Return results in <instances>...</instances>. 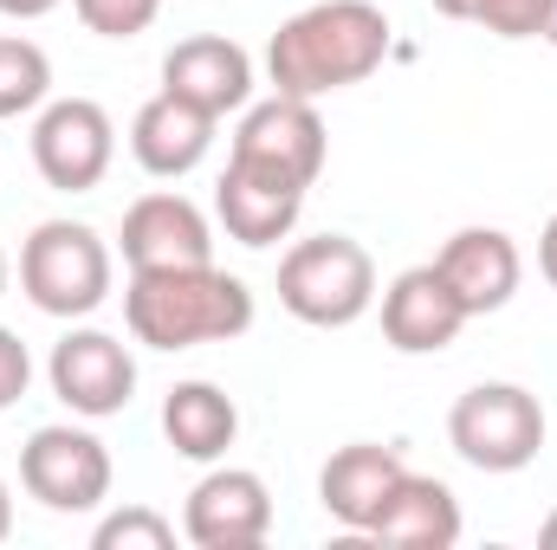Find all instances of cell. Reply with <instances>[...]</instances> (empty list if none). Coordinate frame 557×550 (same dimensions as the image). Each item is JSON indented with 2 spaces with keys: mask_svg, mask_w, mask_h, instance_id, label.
<instances>
[{
  "mask_svg": "<svg viewBox=\"0 0 557 550\" xmlns=\"http://www.w3.org/2000/svg\"><path fill=\"white\" fill-rule=\"evenodd\" d=\"M278 304H285L298 324L344 330V324H357V317L376 304V260H370L350 234L298 240V247L278 260Z\"/></svg>",
  "mask_w": 557,
  "mask_h": 550,
  "instance_id": "3957f363",
  "label": "cell"
},
{
  "mask_svg": "<svg viewBox=\"0 0 557 550\" xmlns=\"http://www.w3.org/2000/svg\"><path fill=\"white\" fill-rule=\"evenodd\" d=\"M26 383H33V357H26V343L0 324V409H13V402L26 396Z\"/></svg>",
  "mask_w": 557,
  "mask_h": 550,
  "instance_id": "cb8c5ba5",
  "label": "cell"
},
{
  "mask_svg": "<svg viewBox=\"0 0 557 550\" xmlns=\"http://www.w3.org/2000/svg\"><path fill=\"white\" fill-rule=\"evenodd\" d=\"M545 39L557 46V0H552V13H545Z\"/></svg>",
  "mask_w": 557,
  "mask_h": 550,
  "instance_id": "f546056e",
  "label": "cell"
},
{
  "mask_svg": "<svg viewBox=\"0 0 557 550\" xmlns=\"http://www.w3.org/2000/svg\"><path fill=\"white\" fill-rule=\"evenodd\" d=\"M78 7V20L98 33V39H137L156 26V13H162V0H72Z\"/></svg>",
  "mask_w": 557,
  "mask_h": 550,
  "instance_id": "7402d4cb",
  "label": "cell"
},
{
  "mask_svg": "<svg viewBox=\"0 0 557 550\" xmlns=\"http://www.w3.org/2000/svg\"><path fill=\"white\" fill-rule=\"evenodd\" d=\"M545 13L552 0H473V26L499 39H545Z\"/></svg>",
  "mask_w": 557,
  "mask_h": 550,
  "instance_id": "603a6c76",
  "label": "cell"
},
{
  "mask_svg": "<svg viewBox=\"0 0 557 550\" xmlns=\"http://www.w3.org/2000/svg\"><path fill=\"white\" fill-rule=\"evenodd\" d=\"M162 434H169V447L182 453V460H221L227 447H234V434H240V409H234V396L227 389H214V383H175L169 396H162Z\"/></svg>",
  "mask_w": 557,
  "mask_h": 550,
  "instance_id": "d6986e66",
  "label": "cell"
},
{
  "mask_svg": "<svg viewBox=\"0 0 557 550\" xmlns=\"http://www.w3.org/2000/svg\"><path fill=\"white\" fill-rule=\"evenodd\" d=\"M46 98H52V59H46L33 39L7 33V39H0V117H26V111H39Z\"/></svg>",
  "mask_w": 557,
  "mask_h": 550,
  "instance_id": "ffe728a7",
  "label": "cell"
},
{
  "mask_svg": "<svg viewBox=\"0 0 557 550\" xmlns=\"http://www.w3.org/2000/svg\"><path fill=\"white\" fill-rule=\"evenodd\" d=\"M182 532H188V545H201V550L267 545V532H273V492H267V479L247 473V466H214V473L188 492Z\"/></svg>",
  "mask_w": 557,
  "mask_h": 550,
  "instance_id": "30bf717a",
  "label": "cell"
},
{
  "mask_svg": "<svg viewBox=\"0 0 557 550\" xmlns=\"http://www.w3.org/2000/svg\"><path fill=\"white\" fill-rule=\"evenodd\" d=\"M131 337L149 350H195V343H234L253 330V291L247 278L221 273L214 260L201 266H149L131 273L124 291Z\"/></svg>",
  "mask_w": 557,
  "mask_h": 550,
  "instance_id": "7a4b0ae2",
  "label": "cell"
},
{
  "mask_svg": "<svg viewBox=\"0 0 557 550\" xmlns=\"http://www.w3.org/2000/svg\"><path fill=\"white\" fill-rule=\"evenodd\" d=\"M20 291L46 317H91L111 298V247L85 221H39L20 247Z\"/></svg>",
  "mask_w": 557,
  "mask_h": 550,
  "instance_id": "277c9868",
  "label": "cell"
},
{
  "mask_svg": "<svg viewBox=\"0 0 557 550\" xmlns=\"http://www.w3.org/2000/svg\"><path fill=\"white\" fill-rule=\"evenodd\" d=\"M434 13H447V20H473V0H434Z\"/></svg>",
  "mask_w": 557,
  "mask_h": 550,
  "instance_id": "4316f807",
  "label": "cell"
},
{
  "mask_svg": "<svg viewBox=\"0 0 557 550\" xmlns=\"http://www.w3.org/2000/svg\"><path fill=\"white\" fill-rule=\"evenodd\" d=\"M539 545H545V550H557V512L545 518V532H539Z\"/></svg>",
  "mask_w": 557,
  "mask_h": 550,
  "instance_id": "f1b7e54d",
  "label": "cell"
},
{
  "mask_svg": "<svg viewBox=\"0 0 557 550\" xmlns=\"http://www.w3.org/2000/svg\"><path fill=\"white\" fill-rule=\"evenodd\" d=\"M20 486L65 518L98 512L111 499V453L85 427H33V440L20 447Z\"/></svg>",
  "mask_w": 557,
  "mask_h": 550,
  "instance_id": "52a82bcc",
  "label": "cell"
},
{
  "mask_svg": "<svg viewBox=\"0 0 557 550\" xmlns=\"http://www.w3.org/2000/svg\"><path fill=\"white\" fill-rule=\"evenodd\" d=\"M447 440L473 473H519L545 447V409L519 383H480L447 414Z\"/></svg>",
  "mask_w": 557,
  "mask_h": 550,
  "instance_id": "5b68a950",
  "label": "cell"
},
{
  "mask_svg": "<svg viewBox=\"0 0 557 550\" xmlns=\"http://www.w3.org/2000/svg\"><path fill=\"white\" fill-rule=\"evenodd\" d=\"M234 155L253 162V168H273L285 182L311 188L318 168H324V117L311 98H285L273 91L267 104H247L240 130H234Z\"/></svg>",
  "mask_w": 557,
  "mask_h": 550,
  "instance_id": "9c48e42d",
  "label": "cell"
},
{
  "mask_svg": "<svg viewBox=\"0 0 557 550\" xmlns=\"http://www.w3.org/2000/svg\"><path fill=\"white\" fill-rule=\"evenodd\" d=\"M460 330H467V304L454 298V285L441 278L434 260L389 278V291H383V337H389V350L441 357Z\"/></svg>",
  "mask_w": 557,
  "mask_h": 550,
  "instance_id": "8fae6325",
  "label": "cell"
},
{
  "mask_svg": "<svg viewBox=\"0 0 557 550\" xmlns=\"http://www.w3.org/2000/svg\"><path fill=\"white\" fill-rule=\"evenodd\" d=\"M7 532H13V499H7V479H0V545H7Z\"/></svg>",
  "mask_w": 557,
  "mask_h": 550,
  "instance_id": "83f0119b",
  "label": "cell"
},
{
  "mask_svg": "<svg viewBox=\"0 0 557 550\" xmlns=\"http://www.w3.org/2000/svg\"><path fill=\"white\" fill-rule=\"evenodd\" d=\"M98 550H169L175 545V525L149 505H124V512H104L98 532H91Z\"/></svg>",
  "mask_w": 557,
  "mask_h": 550,
  "instance_id": "44dd1931",
  "label": "cell"
},
{
  "mask_svg": "<svg viewBox=\"0 0 557 550\" xmlns=\"http://www.w3.org/2000/svg\"><path fill=\"white\" fill-rule=\"evenodd\" d=\"M214 124H221V117H208V111H195V104L156 91L137 111V124H131V155H137L156 182H175V175H188V168L208 162Z\"/></svg>",
  "mask_w": 557,
  "mask_h": 550,
  "instance_id": "e0dca14e",
  "label": "cell"
},
{
  "mask_svg": "<svg viewBox=\"0 0 557 550\" xmlns=\"http://www.w3.org/2000/svg\"><path fill=\"white\" fill-rule=\"evenodd\" d=\"M214 214H221V227H227L240 247H273V240H285V234L298 227L305 188L285 182V175H273V168H253V162L227 155V175H221V188H214Z\"/></svg>",
  "mask_w": 557,
  "mask_h": 550,
  "instance_id": "5bb4252c",
  "label": "cell"
},
{
  "mask_svg": "<svg viewBox=\"0 0 557 550\" xmlns=\"http://www.w3.org/2000/svg\"><path fill=\"white\" fill-rule=\"evenodd\" d=\"M539 266H545V278L557 285V214L545 221V234H539Z\"/></svg>",
  "mask_w": 557,
  "mask_h": 550,
  "instance_id": "d4e9b609",
  "label": "cell"
},
{
  "mask_svg": "<svg viewBox=\"0 0 557 550\" xmlns=\"http://www.w3.org/2000/svg\"><path fill=\"white\" fill-rule=\"evenodd\" d=\"M46 383L52 396L85 421H104V414H124L137 396V357L111 337V330H65L52 343V363H46Z\"/></svg>",
  "mask_w": 557,
  "mask_h": 550,
  "instance_id": "ba28073f",
  "label": "cell"
},
{
  "mask_svg": "<svg viewBox=\"0 0 557 550\" xmlns=\"http://www.w3.org/2000/svg\"><path fill=\"white\" fill-rule=\"evenodd\" d=\"M363 538L403 545V550H454L460 545V499L441 479H428V473H403L389 505L376 512V525Z\"/></svg>",
  "mask_w": 557,
  "mask_h": 550,
  "instance_id": "ac0fdd59",
  "label": "cell"
},
{
  "mask_svg": "<svg viewBox=\"0 0 557 550\" xmlns=\"http://www.w3.org/2000/svg\"><path fill=\"white\" fill-rule=\"evenodd\" d=\"M162 91L208 111V117H227V111H247L253 98V59L247 46L221 39V33H201V39H182L169 59H162Z\"/></svg>",
  "mask_w": 557,
  "mask_h": 550,
  "instance_id": "7c38bea8",
  "label": "cell"
},
{
  "mask_svg": "<svg viewBox=\"0 0 557 550\" xmlns=\"http://www.w3.org/2000/svg\"><path fill=\"white\" fill-rule=\"evenodd\" d=\"M434 266L454 285V298L467 304V317H486V311L512 304V291H519V278H525V260H519L512 234H499V227H460V234L434 253Z\"/></svg>",
  "mask_w": 557,
  "mask_h": 550,
  "instance_id": "2e32d148",
  "label": "cell"
},
{
  "mask_svg": "<svg viewBox=\"0 0 557 550\" xmlns=\"http://www.w3.org/2000/svg\"><path fill=\"white\" fill-rule=\"evenodd\" d=\"M117 155V124L98 98H52L33 124V168L59 195H91L111 175Z\"/></svg>",
  "mask_w": 557,
  "mask_h": 550,
  "instance_id": "8992f818",
  "label": "cell"
},
{
  "mask_svg": "<svg viewBox=\"0 0 557 550\" xmlns=\"http://www.w3.org/2000/svg\"><path fill=\"white\" fill-rule=\"evenodd\" d=\"M0 298H7V253H0Z\"/></svg>",
  "mask_w": 557,
  "mask_h": 550,
  "instance_id": "4dcf8cb0",
  "label": "cell"
},
{
  "mask_svg": "<svg viewBox=\"0 0 557 550\" xmlns=\"http://www.w3.org/2000/svg\"><path fill=\"white\" fill-rule=\"evenodd\" d=\"M389 52V20L370 0H318L292 13L267 46V78L285 98H331L344 85H363Z\"/></svg>",
  "mask_w": 557,
  "mask_h": 550,
  "instance_id": "6da1fadb",
  "label": "cell"
},
{
  "mask_svg": "<svg viewBox=\"0 0 557 550\" xmlns=\"http://www.w3.org/2000/svg\"><path fill=\"white\" fill-rule=\"evenodd\" d=\"M409 473V460H403V447H383V440H350V447H337L331 460H324V473H318V505L344 525V532H370L376 525V512L389 505V492H396V479Z\"/></svg>",
  "mask_w": 557,
  "mask_h": 550,
  "instance_id": "4fadbf2b",
  "label": "cell"
},
{
  "mask_svg": "<svg viewBox=\"0 0 557 550\" xmlns=\"http://www.w3.org/2000/svg\"><path fill=\"white\" fill-rule=\"evenodd\" d=\"M124 260L131 273H149V266H201L214 260V234H208V214L188 201V195H143L137 208L124 214Z\"/></svg>",
  "mask_w": 557,
  "mask_h": 550,
  "instance_id": "9a60e30c",
  "label": "cell"
},
{
  "mask_svg": "<svg viewBox=\"0 0 557 550\" xmlns=\"http://www.w3.org/2000/svg\"><path fill=\"white\" fill-rule=\"evenodd\" d=\"M59 0H0V13L7 20H39V13H52Z\"/></svg>",
  "mask_w": 557,
  "mask_h": 550,
  "instance_id": "484cf974",
  "label": "cell"
}]
</instances>
